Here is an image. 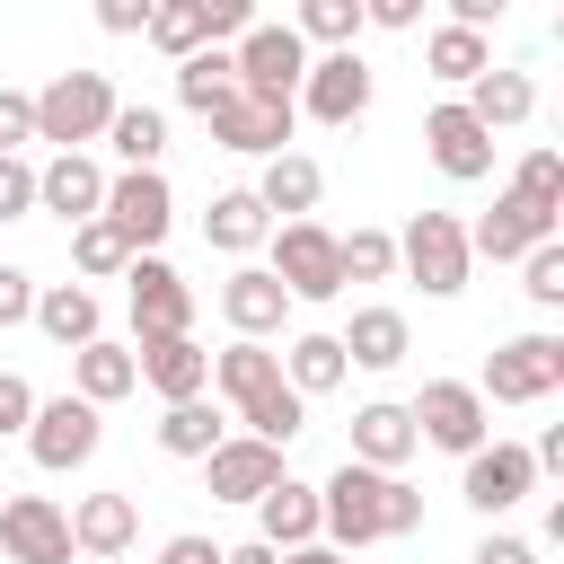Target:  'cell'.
Segmentation results:
<instances>
[{"label":"cell","mask_w":564,"mask_h":564,"mask_svg":"<svg viewBox=\"0 0 564 564\" xmlns=\"http://www.w3.org/2000/svg\"><path fill=\"white\" fill-rule=\"evenodd\" d=\"M546 238H555V220H546V212H529L520 194H502V203H494V212H485V220L467 229V256L520 264V256H529V247H546Z\"/></svg>","instance_id":"obj_22"},{"label":"cell","mask_w":564,"mask_h":564,"mask_svg":"<svg viewBox=\"0 0 564 564\" xmlns=\"http://www.w3.org/2000/svg\"><path fill=\"white\" fill-rule=\"evenodd\" d=\"M70 564H97V555H70Z\"/></svg>","instance_id":"obj_54"},{"label":"cell","mask_w":564,"mask_h":564,"mask_svg":"<svg viewBox=\"0 0 564 564\" xmlns=\"http://www.w3.org/2000/svg\"><path fill=\"white\" fill-rule=\"evenodd\" d=\"M159 564H220V546L185 529V538H167V546H159Z\"/></svg>","instance_id":"obj_50"},{"label":"cell","mask_w":564,"mask_h":564,"mask_svg":"<svg viewBox=\"0 0 564 564\" xmlns=\"http://www.w3.org/2000/svg\"><path fill=\"white\" fill-rule=\"evenodd\" d=\"M520 291H529L538 308H564V238H546V247L520 256Z\"/></svg>","instance_id":"obj_41"},{"label":"cell","mask_w":564,"mask_h":564,"mask_svg":"<svg viewBox=\"0 0 564 564\" xmlns=\"http://www.w3.org/2000/svg\"><path fill=\"white\" fill-rule=\"evenodd\" d=\"M26 212H35V167L0 150V220H26Z\"/></svg>","instance_id":"obj_42"},{"label":"cell","mask_w":564,"mask_h":564,"mask_svg":"<svg viewBox=\"0 0 564 564\" xmlns=\"http://www.w3.org/2000/svg\"><path fill=\"white\" fill-rule=\"evenodd\" d=\"M70 264H79L88 282H106V273H123V264H132V247H123V229L97 212V220H70Z\"/></svg>","instance_id":"obj_37"},{"label":"cell","mask_w":564,"mask_h":564,"mask_svg":"<svg viewBox=\"0 0 564 564\" xmlns=\"http://www.w3.org/2000/svg\"><path fill=\"white\" fill-rule=\"evenodd\" d=\"M203 123H212V141H220V150H238V159H273V150H291L300 106H291V97H256V88H238V97H229V106H212Z\"/></svg>","instance_id":"obj_11"},{"label":"cell","mask_w":564,"mask_h":564,"mask_svg":"<svg viewBox=\"0 0 564 564\" xmlns=\"http://www.w3.org/2000/svg\"><path fill=\"white\" fill-rule=\"evenodd\" d=\"M220 441H229V423H220L203 397H185V405H167V414H159V449H167V458H194V467H203Z\"/></svg>","instance_id":"obj_34"},{"label":"cell","mask_w":564,"mask_h":564,"mask_svg":"<svg viewBox=\"0 0 564 564\" xmlns=\"http://www.w3.org/2000/svg\"><path fill=\"white\" fill-rule=\"evenodd\" d=\"M405 414H414V441H432V449H449V458L485 449V432H494V405L476 397V379H423V397H414Z\"/></svg>","instance_id":"obj_7"},{"label":"cell","mask_w":564,"mask_h":564,"mask_svg":"<svg viewBox=\"0 0 564 564\" xmlns=\"http://www.w3.org/2000/svg\"><path fill=\"white\" fill-rule=\"evenodd\" d=\"M317 194H326V167H317L308 150H273V159H264V176H256V203H264V212H282V220H308V212H317Z\"/></svg>","instance_id":"obj_25"},{"label":"cell","mask_w":564,"mask_h":564,"mask_svg":"<svg viewBox=\"0 0 564 564\" xmlns=\"http://www.w3.org/2000/svg\"><path fill=\"white\" fill-rule=\"evenodd\" d=\"M123 282H132V335H141V344L194 335V291H185V273H176L167 256H132Z\"/></svg>","instance_id":"obj_12"},{"label":"cell","mask_w":564,"mask_h":564,"mask_svg":"<svg viewBox=\"0 0 564 564\" xmlns=\"http://www.w3.org/2000/svg\"><path fill=\"white\" fill-rule=\"evenodd\" d=\"M220 317H229L247 344H264V335H282V317H291V291H282L264 264H238V273L220 282Z\"/></svg>","instance_id":"obj_20"},{"label":"cell","mask_w":564,"mask_h":564,"mask_svg":"<svg viewBox=\"0 0 564 564\" xmlns=\"http://www.w3.org/2000/svg\"><path fill=\"white\" fill-rule=\"evenodd\" d=\"M564 388V335H511V344H494V361H485V379H476V397L485 405H538V397H555Z\"/></svg>","instance_id":"obj_5"},{"label":"cell","mask_w":564,"mask_h":564,"mask_svg":"<svg viewBox=\"0 0 564 564\" xmlns=\"http://www.w3.org/2000/svg\"><path fill=\"white\" fill-rule=\"evenodd\" d=\"M26 326H44L62 352H79V344H97V291H88V282H44Z\"/></svg>","instance_id":"obj_29"},{"label":"cell","mask_w":564,"mask_h":564,"mask_svg":"<svg viewBox=\"0 0 564 564\" xmlns=\"http://www.w3.org/2000/svg\"><path fill=\"white\" fill-rule=\"evenodd\" d=\"M132 370H141V388H150L159 405H185V397L212 388V352H203L194 335H159V344H141Z\"/></svg>","instance_id":"obj_17"},{"label":"cell","mask_w":564,"mask_h":564,"mask_svg":"<svg viewBox=\"0 0 564 564\" xmlns=\"http://www.w3.org/2000/svg\"><path fill=\"white\" fill-rule=\"evenodd\" d=\"M282 564H352V555H344V546H326V538H317V546H291V555H282Z\"/></svg>","instance_id":"obj_53"},{"label":"cell","mask_w":564,"mask_h":564,"mask_svg":"<svg viewBox=\"0 0 564 564\" xmlns=\"http://www.w3.org/2000/svg\"><path fill=\"white\" fill-rule=\"evenodd\" d=\"M0 546H9V564H70L79 555L70 546V511L53 494H9L0 502Z\"/></svg>","instance_id":"obj_14"},{"label":"cell","mask_w":564,"mask_h":564,"mask_svg":"<svg viewBox=\"0 0 564 564\" xmlns=\"http://www.w3.org/2000/svg\"><path fill=\"white\" fill-rule=\"evenodd\" d=\"M97 441H106V405H88V397H44V405L26 414V458H35L44 476L88 467Z\"/></svg>","instance_id":"obj_6"},{"label":"cell","mask_w":564,"mask_h":564,"mask_svg":"<svg viewBox=\"0 0 564 564\" xmlns=\"http://www.w3.org/2000/svg\"><path fill=\"white\" fill-rule=\"evenodd\" d=\"M335 344H344L352 370H397V361L414 352V326H405V308H352V326H344Z\"/></svg>","instance_id":"obj_26"},{"label":"cell","mask_w":564,"mask_h":564,"mask_svg":"<svg viewBox=\"0 0 564 564\" xmlns=\"http://www.w3.org/2000/svg\"><path fill=\"white\" fill-rule=\"evenodd\" d=\"M423 70L449 79V88H467L476 70H494V44H485L476 26H432V35H423Z\"/></svg>","instance_id":"obj_32"},{"label":"cell","mask_w":564,"mask_h":564,"mask_svg":"<svg viewBox=\"0 0 564 564\" xmlns=\"http://www.w3.org/2000/svg\"><path fill=\"white\" fill-rule=\"evenodd\" d=\"M106 150H115L123 167H159V150H167V115H159V106H115Z\"/></svg>","instance_id":"obj_36"},{"label":"cell","mask_w":564,"mask_h":564,"mask_svg":"<svg viewBox=\"0 0 564 564\" xmlns=\"http://www.w3.org/2000/svg\"><path fill=\"white\" fill-rule=\"evenodd\" d=\"M229 97H238V62H229V44H203V53L176 62V106L212 115V106H229Z\"/></svg>","instance_id":"obj_31"},{"label":"cell","mask_w":564,"mask_h":564,"mask_svg":"<svg viewBox=\"0 0 564 564\" xmlns=\"http://www.w3.org/2000/svg\"><path fill=\"white\" fill-rule=\"evenodd\" d=\"M423 150H432V167H441L449 185H485V176H494V132H485L458 97L423 115Z\"/></svg>","instance_id":"obj_16"},{"label":"cell","mask_w":564,"mask_h":564,"mask_svg":"<svg viewBox=\"0 0 564 564\" xmlns=\"http://www.w3.org/2000/svg\"><path fill=\"white\" fill-rule=\"evenodd\" d=\"M132 388H141V370H132V352H123V344H106V335H97V344H79V352H70V397L115 405V397H132Z\"/></svg>","instance_id":"obj_30"},{"label":"cell","mask_w":564,"mask_h":564,"mask_svg":"<svg viewBox=\"0 0 564 564\" xmlns=\"http://www.w3.org/2000/svg\"><path fill=\"white\" fill-rule=\"evenodd\" d=\"M35 317V282H26V264H0V326H26Z\"/></svg>","instance_id":"obj_44"},{"label":"cell","mask_w":564,"mask_h":564,"mask_svg":"<svg viewBox=\"0 0 564 564\" xmlns=\"http://www.w3.org/2000/svg\"><path fill=\"white\" fill-rule=\"evenodd\" d=\"M458 467H467V476H458V502L485 511V520H502L511 502L538 494V458H529V441H485V449H467Z\"/></svg>","instance_id":"obj_8"},{"label":"cell","mask_w":564,"mask_h":564,"mask_svg":"<svg viewBox=\"0 0 564 564\" xmlns=\"http://www.w3.org/2000/svg\"><path fill=\"white\" fill-rule=\"evenodd\" d=\"M273 476H282V449H273V441H256V432H238V441H220V449L203 458L212 502H256Z\"/></svg>","instance_id":"obj_19"},{"label":"cell","mask_w":564,"mask_h":564,"mask_svg":"<svg viewBox=\"0 0 564 564\" xmlns=\"http://www.w3.org/2000/svg\"><path fill=\"white\" fill-rule=\"evenodd\" d=\"M115 79L106 70H53L44 88H35V141H53V150H88V141H106V123H115Z\"/></svg>","instance_id":"obj_3"},{"label":"cell","mask_w":564,"mask_h":564,"mask_svg":"<svg viewBox=\"0 0 564 564\" xmlns=\"http://www.w3.org/2000/svg\"><path fill=\"white\" fill-rule=\"evenodd\" d=\"M300 44H326V53H344L352 35H361V0H300Z\"/></svg>","instance_id":"obj_39"},{"label":"cell","mask_w":564,"mask_h":564,"mask_svg":"<svg viewBox=\"0 0 564 564\" xmlns=\"http://www.w3.org/2000/svg\"><path fill=\"white\" fill-rule=\"evenodd\" d=\"M220 564H282V555H273L264 538H247V546H220Z\"/></svg>","instance_id":"obj_52"},{"label":"cell","mask_w":564,"mask_h":564,"mask_svg":"<svg viewBox=\"0 0 564 564\" xmlns=\"http://www.w3.org/2000/svg\"><path fill=\"white\" fill-rule=\"evenodd\" d=\"M467 564H538V546H529V538H511V529H494V538H485Z\"/></svg>","instance_id":"obj_49"},{"label":"cell","mask_w":564,"mask_h":564,"mask_svg":"<svg viewBox=\"0 0 564 564\" xmlns=\"http://www.w3.org/2000/svg\"><path fill=\"white\" fill-rule=\"evenodd\" d=\"M361 26H388V35H405V26H423V0H361Z\"/></svg>","instance_id":"obj_46"},{"label":"cell","mask_w":564,"mask_h":564,"mask_svg":"<svg viewBox=\"0 0 564 564\" xmlns=\"http://www.w3.org/2000/svg\"><path fill=\"white\" fill-rule=\"evenodd\" d=\"M502 9H511V0H449V26H476V35H485Z\"/></svg>","instance_id":"obj_51"},{"label":"cell","mask_w":564,"mask_h":564,"mask_svg":"<svg viewBox=\"0 0 564 564\" xmlns=\"http://www.w3.org/2000/svg\"><path fill=\"white\" fill-rule=\"evenodd\" d=\"M485 132H511V123H529L538 115V88H529V70H511V62H494V70H476L467 79V97H458Z\"/></svg>","instance_id":"obj_24"},{"label":"cell","mask_w":564,"mask_h":564,"mask_svg":"<svg viewBox=\"0 0 564 564\" xmlns=\"http://www.w3.org/2000/svg\"><path fill=\"white\" fill-rule=\"evenodd\" d=\"M132 538H141V502H132V494H88V502H70V546H79V555L115 564Z\"/></svg>","instance_id":"obj_23"},{"label":"cell","mask_w":564,"mask_h":564,"mask_svg":"<svg viewBox=\"0 0 564 564\" xmlns=\"http://www.w3.org/2000/svg\"><path fill=\"white\" fill-rule=\"evenodd\" d=\"M397 264H405L432 300H458L467 273H476V256H467V220H458V212H414V220L397 229Z\"/></svg>","instance_id":"obj_4"},{"label":"cell","mask_w":564,"mask_h":564,"mask_svg":"<svg viewBox=\"0 0 564 564\" xmlns=\"http://www.w3.org/2000/svg\"><path fill=\"white\" fill-rule=\"evenodd\" d=\"M291 300H335L344 291V264H335V229H317V220H282L273 229V264H264Z\"/></svg>","instance_id":"obj_10"},{"label":"cell","mask_w":564,"mask_h":564,"mask_svg":"<svg viewBox=\"0 0 564 564\" xmlns=\"http://www.w3.org/2000/svg\"><path fill=\"white\" fill-rule=\"evenodd\" d=\"M141 35H150V44L167 53V62H185V53H203V44H212V35H203V9H194V0H150V26H141Z\"/></svg>","instance_id":"obj_38"},{"label":"cell","mask_w":564,"mask_h":564,"mask_svg":"<svg viewBox=\"0 0 564 564\" xmlns=\"http://www.w3.org/2000/svg\"><path fill=\"white\" fill-rule=\"evenodd\" d=\"M414 449H423V441H414V414H405V405L370 397V405L352 414V458H361V467H388V476H397Z\"/></svg>","instance_id":"obj_27"},{"label":"cell","mask_w":564,"mask_h":564,"mask_svg":"<svg viewBox=\"0 0 564 564\" xmlns=\"http://www.w3.org/2000/svg\"><path fill=\"white\" fill-rule=\"evenodd\" d=\"M335 264H344V282H388L397 273V238L388 229H352V238H335Z\"/></svg>","instance_id":"obj_40"},{"label":"cell","mask_w":564,"mask_h":564,"mask_svg":"<svg viewBox=\"0 0 564 564\" xmlns=\"http://www.w3.org/2000/svg\"><path fill=\"white\" fill-rule=\"evenodd\" d=\"M203 238H212L220 256H247V247H264V238H273V212L256 203V185H229V194H212Z\"/></svg>","instance_id":"obj_28"},{"label":"cell","mask_w":564,"mask_h":564,"mask_svg":"<svg viewBox=\"0 0 564 564\" xmlns=\"http://www.w3.org/2000/svg\"><path fill=\"white\" fill-rule=\"evenodd\" d=\"M344 344L335 335H291V352H282V379L300 388V397H326V388H344Z\"/></svg>","instance_id":"obj_35"},{"label":"cell","mask_w":564,"mask_h":564,"mask_svg":"<svg viewBox=\"0 0 564 564\" xmlns=\"http://www.w3.org/2000/svg\"><path fill=\"white\" fill-rule=\"evenodd\" d=\"M97 26L106 35H141L150 26V0H97Z\"/></svg>","instance_id":"obj_48"},{"label":"cell","mask_w":564,"mask_h":564,"mask_svg":"<svg viewBox=\"0 0 564 564\" xmlns=\"http://www.w3.org/2000/svg\"><path fill=\"white\" fill-rule=\"evenodd\" d=\"M229 62H238V88H256V97H300L308 44H300V26H247V35L229 44Z\"/></svg>","instance_id":"obj_15"},{"label":"cell","mask_w":564,"mask_h":564,"mask_svg":"<svg viewBox=\"0 0 564 564\" xmlns=\"http://www.w3.org/2000/svg\"><path fill=\"white\" fill-rule=\"evenodd\" d=\"M256 538H264L273 555H291V546H317V485H300V476H273V485L256 494Z\"/></svg>","instance_id":"obj_21"},{"label":"cell","mask_w":564,"mask_h":564,"mask_svg":"<svg viewBox=\"0 0 564 564\" xmlns=\"http://www.w3.org/2000/svg\"><path fill=\"white\" fill-rule=\"evenodd\" d=\"M97 203H106V167H97L88 150H53V159L35 167V212H62V220H97Z\"/></svg>","instance_id":"obj_18"},{"label":"cell","mask_w":564,"mask_h":564,"mask_svg":"<svg viewBox=\"0 0 564 564\" xmlns=\"http://www.w3.org/2000/svg\"><path fill=\"white\" fill-rule=\"evenodd\" d=\"M26 414H35V388L18 370H0V432H26Z\"/></svg>","instance_id":"obj_47"},{"label":"cell","mask_w":564,"mask_h":564,"mask_svg":"<svg viewBox=\"0 0 564 564\" xmlns=\"http://www.w3.org/2000/svg\"><path fill=\"white\" fill-rule=\"evenodd\" d=\"M26 141H35V97H18V88H0V150L18 159Z\"/></svg>","instance_id":"obj_43"},{"label":"cell","mask_w":564,"mask_h":564,"mask_svg":"<svg viewBox=\"0 0 564 564\" xmlns=\"http://www.w3.org/2000/svg\"><path fill=\"white\" fill-rule=\"evenodd\" d=\"M414 529H423V494H414L405 476H388V467L344 458V467L317 485V538L344 546V555H361V546H379V538H414Z\"/></svg>","instance_id":"obj_1"},{"label":"cell","mask_w":564,"mask_h":564,"mask_svg":"<svg viewBox=\"0 0 564 564\" xmlns=\"http://www.w3.org/2000/svg\"><path fill=\"white\" fill-rule=\"evenodd\" d=\"M212 388L238 405V423L256 432V441H273V449H291L300 432H308V397L282 379V352L273 344H229V352H212Z\"/></svg>","instance_id":"obj_2"},{"label":"cell","mask_w":564,"mask_h":564,"mask_svg":"<svg viewBox=\"0 0 564 564\" xmlns=\"http://www.w3.org/2000/svg\"><path fill=\"white\" fill-rule=\"evenodd\" d=\"M502 194H520L529 212H546V220H564V150H555V141H529Z\"/></svg>","instance_id":"obj_33"},{"label":"cell","mask_w":564,"mask_h":564,"mask_svg":"<svg viewBox=\"0 0 564 564\" xmlns=\"http://www.w3.org/2000/svg\"><path fill=\"white\" fill-rule=\"evenodd\" d=\"M97 212L123 229L132 256H159V238H167V220H176V194H167L159 167H123V176H106V203H97Z\"/></svg>","instance_id":"obj_9"},{"label":"cell","mask_w":564,"mask_h":564,"mask_svg":"<svg viewBox=\"0 0 564 564\" xmlns=\"http://www.w3.org/2000/svg\"><path fill=\"white\" fill-rule=\"evenodd\" d=\"M194 9H203V35H212V44H220V35H247V26H256V0H194Z\"/></svg>","instance_id":"obj_45"},{"label":"cell","mask_w":564,"mask_h":564,"mask_svg":"<svg viewBox=\"0 0 564 564\" xmlns=\"http://www.w3.org/2000/svg\"><path fill=\"white\" fill-rule=\"evenodd\" d=\"M291 106H308V115L335 123V132L361 123V115H370V62H361L352 44H344V53H317V62L300 70V97H291Z\"/></svg>","instance_id":"obj_13"}]
</instances>
